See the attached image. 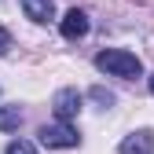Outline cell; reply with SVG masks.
Instances as JSON below:
<instances>
[{
  "label": "cell",
  "mask_w": 154,
  "mask_h": 154,
  "mask_svg": "<svg viewBox=\"0 0 154 154\" xmlns=\"http://www.w3.org/2000/svg\"><path fill=\"white\" fill-rule=\"evenodd\" d=\"M95 66H99L103 73H114V77H128V81L143 73V63H140L132 51H121V48L99 51V55H95Z\"/></svg>",
  "instance_id": "cell-1"
},
{
  "label": "cell",
  "mask_w": 154,
  "mask_h": 154,
  "mask_svg": "<svg viewBox=\"0 0 154 154\" xmlns=\"http://www.w3.org/2000/svg\"><path fill=\"white\" fill-rule=\"evenodd\" d=\"M41 143L66 150V147H77V132H73L66 121H55V125H44V128H41Z\"/></svg>",
  "instance_id": "cell-2"
},
{
  "label": "cell",
  "mask_w": 154,
  "mask_h": 154,
  "mask_svg": "<svg viewBox=\"0 0 154 154\" xmlns=\"http://www.w3.org/2000/svg\"><path fill=\"white\" fill-rule=\"evenodd\" d=\"M81 92L77 88H63V92H55V99H51V106H55V114H59V121H70L77 110H81Z\"/></svg>",
  "instance_id": "cell-3"
},
{
  "label": "cell",
  "mask_w": 154,
  "mask_h": 154,
  "mask_svg": "<svg viewBox=\"0 0 154 154\" xmlns=\"http://www.w3.org/2000/svg\"><path fill=\"white\" fill-rule=\"evenodd\" d=\"M118 154H154V132L140 128V132H132V136H125Z\"/></svg>",
  "instance_id": "cell-4"
},
{
  "label": "cell",
  "mask_w": 154,
  "mask_h": 154,
  "mask_svg": "<svg viewBox=\"0 0 154 154\" xmlns=\"http://www.w3.org/2000/svg\"><path fill=\"white\" fill-rule=\"evenodd\" d=\"M85 33H88V15H85L81 8L66 11V18H63V37H70V41H77V37H85Z\"/></svg>",
  "instance_id": "cell-5"
},
{
  "label": "cell",
  "mask_w": 154,
  "mask_h": 154,
  "mask_svg": "<svg viewBox=\"0 0 154 154\" xmlns=\"http://www.w3.org/2000/svg\"><path fill=\"white\" fill-rule=\"evenodd\" d=\"M22 8H26V15L33 18V22H48V18L55 15L51 0H22Z\"/></svg>",
  "instance_id": "cell-6"
},
{
  "label": "cell",
  "mask_w": 154,
  "mask_h": 154,
  "mask_svg": "<svg viewBox=\"0 0 154 154\" xmlns=\"http://www.w3.org/2000/svg\"><path fill=\"white\" fill-rule=\"evenodd\" d=\"M22 125V110L18 106H0V132H11Z\"/></svg>",
  "instance_id": "cell-7"
},
{
  "label": "cell",
  "mask_w": 154,
  "mask_h": 154,
  "mask_svg": "<svg viewBox=\"0 0 154 154\" xmlns=\"http://www.w3.org/2000/svg\"><path fill=\"white\" fill-rule=\"evenodd\" d=\"M92 99L99 103V106H114V92H106V88H92Z\"/></svg>",
  "instance_id": "cell-8"
},
{
  "label": "cell",
  "mask_w": 154,
  "mask_h": 154,
  "mask_svg": "<svg viewBox=\"0 0 154 154\" xmlns=\"http://www.w3.org/2000/svg\"><path fill=\"white\" fill-rule=\"evenodd\" d=\"M4 154H37V150H33V143H26V140H15Z\"/></svg>",
  "instance_id": "cell-9"
},
{
  "label": "cell",
  "mask_w": 154,
  "mask_h": 154,
  "mask_svg": "<svg viewBox=\"0 0 154 154\" xmlns=\"http://www.w3.org/2000/svg\"><path fill=\"white\" fill-rule=\"evenodd\" d=\"M8 44H11V37H8V29L0 26V51H8Z\"/></svg>",
  "instance_id": "cell-10"
},
{
  "label": "cell",
  "mask_w": 154,
  "mask_h": 154,
  "mask_svg": "<svg viewBox=\"0 0 154 154\" xmlns=\"http://www.w3.org/2000/svg\"><path fill=\"white\" fill-rule=\"evenodd\" d=\"M150 92H154V73H150Z\"/></svg>",
  "instance_id": "cell-11"
}]
</instances>
